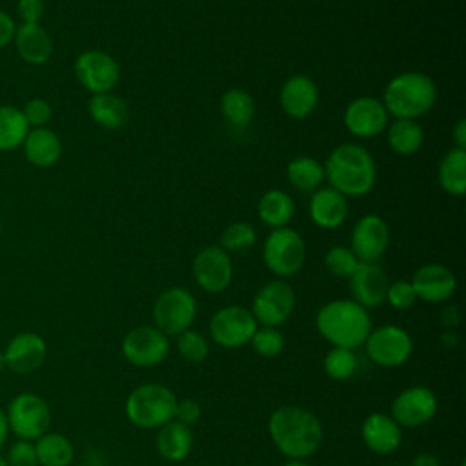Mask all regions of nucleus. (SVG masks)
I'll return each instance as SVG.
<instances>
[{
	"label": "nucleus",
	"instance_id": "obj_1",
	"mask_svg": "<svg viewBox=\"0 0 466 466\" xmlns=\"http://www.w3.org/2000/svg\"><path fill=\"white\" fill-rule=\"evenodd\" d=\"M268 431L277 450L288 459H308L322 444V424L315 413L300 406H280L269 420Z\"/></svg>",
	"mask_w": 466,
	"mask_h": 466
},
{
	"label": "nucleus",
	"instance_id": "obj_2",
	"mask_svg": "<svg viewBox=\"0 0 466 466\" xmlns=\"http://www.w3.org/2000/svg\"><path fill=\"white\" fill-rule=\"evenodd\" d=\"M317 331L337 348L355 350L371 331V317L364 306L350 299L326 302L315 317Z\"/></svg>",
	"mask_w": 466,
	"mask_h": 466
},
{
	"label": "nucleus",
	"instance_id": "obj_3",
	"mask_svg": "<svg viewBox=\"0 0 466 466\" xmlns=\"http://www.w3.org/2000/svg\"><path fill=\"white\" fill-rule=\"evenodd\" d=\"M375 175L373 157L359 144H340L329 153L324 164V177L328 178L329 187L344 197H360L371 191Z\"/></svg>",
	"mask_w": 466,
	"mask_h": 466
},
{
	"label": "nucleus",
	"instance_id": "obj_4",
	"mask_svg": "<svg viewBox=\"0 0 466 466\" xmlns=\"http://www.w3.org/2000/svg\"><path fill=\"white\" fill-rule=\"evenodd\" d=\"M437 98V89L433 80L419 71H408L393 76L386 89L382 104L388 115L395 118L415 120L426 115Z\"/></svg>",
	"mask_w": 466,
	"mask_h": 466
},
{
	"label": "nucleus",
	"instance_id": "obj_5",
	"mask_svg": "<svg viewBox=\"0 0 466 466\" xmlns=\"http://www.w3.org/2000/svg\"><path fill=\"white\" fill-rule=\"evenodd\" d=\"M175 393L158 382H147L135 388L124 404L126 417L131 424L142 430H158L173 420L177 408Z\"/></svg>",
	"mask_w": 466,
	"mask_h": 466
},
{
	"label": "nucleus",
	"instance_id": "obj_6",
	"mask_svg": "<svg viewBox=\"0 0 466 466\" xmlns=\"http://www.w3.org/2000/svg\"><path fill=\"white\" fill-rule=\"evenodd\" d=\"M9 433L16 439L36 441L51 424V408L47 400L33 391H22L15 395L5 408Z\"/></svg>",
	"mask_w": 466,
	"mask_h": 466
},
{
	"label": "nucleus",
	"instance_id": "obj_7",
	"mask_svg": "<svg viewBox=\"0 0 466 466\" xmlns=\"http://www.w3.org/2000/svg\"><path fill=\"white\" fill-rule=\"evenodd\" d=\"M262 257L271 273L277 277H291L299 273L306 262V244L295 229L288 226L277 228L268 235Z\"/></svg>",
	"mask_w": 466,
	"mask_h": 466
},
{
	"label": "nucleus",
	"instance_id": "obj_8",
	"mask_svg": "<svg viewBox=\"0 0 466 466\" xmlns=\"http://www.w3.org/2000/svg\"><path fill=\"white\" fill-rule=\"evenodd\" d=\"M197 317V300L184 288L164 289L153 304V326L173 337L189 329Z\"/></svg>",
	"mask_w": 466,
	"mask_h": 466
},
{
	"label": "nucleus",
	"instance_id": "obj_9",
	"mask_svg": "<svg viewBox=\"0 0 466 466\" xmlns=\"http://www.w3.org/2000/svg\"><path fill=\"white\" fill-rule=\"evenodd\" d=\"M257 328H258V322L255 320L251 309L238 304L220 308L218 311L213 313L209 320L211 339L218 346L228 350L248 344Z\"/></svg>",
	"mask_w": 466,
	"mask_h": 466
},
{
	"label": "nucleus",
	"instance_id": "obj_10",
	"mask_svg": "<svg viewBox=\"0 0 466 466\" xmlns=\"http://www.w3.org/2000/svg\"><path fill=\"white\" fill-rule=\"evenodd\" d=\"M366 353L371 362L382 368H397L408 360L413 350L411 337L406 329L393 324L371 328L364 340Z\"/></svg>",
	"mask_w": 466,
	"mask_h": 466
},
{
	"label": "nucleus",
	"instance_id": "obj_11",
	"mask_svg": "<svg viewBox=\"0 0 466 466\" xmlns=\"http://www.w3.org/2000/svg\"><path fill=\"white\" fill-rule=\"evenodd\" d=\"M126 360L138 368H153L169 353V337L155 326H137L122 339Z\"/></svg>",
	"mask_w": 466,
	"mask_h": 466
},
{
	"label": "nucleus",
	"instance_id": "obj_12",
	"mask_svg": "<svg viewBox=\"0 0 466 466\" xmlns=\"http://www.w3.org/2000/svg\"><path fill=\"white\" fill-rule=\"evenodd\" d=\"M295 308V291L286 280L266 282L253 299L251 313L262 326H282Z\"/></svg>",
	"mask_w": 466,
	"mask_h": 466
},
{
	"label": "nucleus",
	"instance_id": "obj_13",
	"mask_svg": "<svg viewBox=\"0 0 466 466\" xmlns=\"http://www.w3.org/2000/svg\"><path fill=\"white\" fill-rule=\"evenodd\" d=\"M73 69L80 86L93 95L111 93L120 76L116 60L100 49H89L80 53L75 60Z\"/></svg>",
	"mask_w": 466,
	"mask_h": 466
},
{
	"label": "nucleus",
	"instance_id": "obj_14",
	"mask_svg": "<svg viewBox=\"0 0 466 466\" xmlns=\"http://www.w3.org/2000/svg\"><path fill=\"white\" fill-rule=\"evenodd\" d=\"M437 413V397L426 386H411L391 400V419L400 428H419Z\"/></svg>",
	"mask_w": 466,
	"mask_h": 466
},
{
	"label": "nucleus",
	"instance_id": "obj_15",
	"mask_svg": "<svg viewBox=\"0 0 466 466\" xmlns=\"http://www.w3.org/2000/svg\"><path fill=\"white\" fill-rule=\"evenodd\" d=\"M195 282L208 293L224 291L233 279V264L228 251L220 246H208L200 249L191 266Z\"/></svg>",
	"mask_w": 466,
	"mask_h": 466
},
{
	"label": "nucleus",
	"instance_id": "obj_16",
	"mask_svg": "<svg viewBox=\"0 0 466 466\" xmlns=\"http://www.w3.org/2000/svg\"><path fill=\"white\" fill-rule=\"evenodd\" d=\"M4 359L5 370L16 375L35 373L47 357V342L36 331H20L9 339L5 344Z\"/></svg>",
	"mask_w": 466,
	"mask_h": 466
},
{
	"label": "nucleus",
	"instance_id": "obj_17",
	"mask_svg": "<svg viewBox=\"0 0 466 466\" xmlns=\"http://www.w3.org/2000/svg\"><path fill=\"white\" fill-rule=\"evenodd\" d=\"M390 244V229L379 215H364L351 231V251L359 262H377Z\"/></svg>",
	"mask_w": 466,
	"mask_h": 466
},
{
	"label": "nucleus",
	"instance_id": "obj_18",
	"mask_svg": "<svg viewBox=\"0 0 466 466\" xmlns=\"http://www.w3.org/2000/svg\"><path fill=\"white\" fill-rule=\"evenodd\" d=\"M346 129L362 138L379 135L388 126V111L382 100L375 96H359L351 100L344 111Z\"/></svg>",
	"mask_w": 466,
	"mask_h": 466
},
{
	"label": "nucleus",
	"instance_id": "obj_19",
	"mask_svg": "<svg viewBox=\"0 0 466 466\" xmlns=\"http://www.w3.org/2000/svg\"><path fill=\"white\" fill-rule=\"evenodd\" d=\"M388 286L390 282L384 269L375 262H359V266L350 277L353 300L364 306L366 309L384 302Z\"/></svg>",
	"mask_w": 466,
	"mask_h": 466
},
{
	"label": "nucleus",
	"instance_id": "obj_20",
	"mask_svg": "<svg viewBox=\"0 0 466 466\" xmlns=\"http://www.w3.org/2000/svg\"><path fill=\"white\" fill-rule=\"evenodd\" d=\"M410 282L417 299L426 302H442L450 299L457 288L453 271L442 264H426L419 268Z\"/></svg>",
	"mask_w": 466,
	"mask_h": 466
},
{
	"label": "nucleus",
	"instance_id": "obj_21",
	"mask_svg": "<svg viewBox=\"0 0 466 466\" xmlns=\"http://www.w3.org/2000/svg\"><path fill=\"white\" fill-rule=\"evenodd\" d=\"M360 437L373 453L390 455L400 446L402 428L388 413H370L360 426Z\"/></svg>",
	"mask_w": 466,
	"mask_h": 466
},
{
	"label": "nucleus",
	"instance_id": "obj_22",
	"mask_svg": "<svg viewBox=\"0 0 466 466\" xmlns=\"http://www.w3.org/2000/svg\"><path fill=\"white\" fill-rule=\"evenodd\" d=\"M319 104V87L306 75L289 76L280 89V106L291 118H306Z\"/></svg>",
	"mask_w": 466,
	"mask_h": 466
},
{
	"label": "nucleus",
	"instance_id": "obj_23",
	"mask_svg": "<svg viewBox=\"0 0 466 466\" xmlns=\"http://www.w3.org/2000/svg\"><path fill=\"white\" fill-rule=\"evenodd\" d=\"M13 44L16 55L31 66H42L53 55V38L40 24L16 25Z\"/></svg>",
	"mask_w": 466,
	"mask_h": 466
},
{
	"label": "nucleus",
	"instance_id": "obj_24",
	"mask_svg": "<svg viewBox=\"0 0 466 466\" xmlns=\"http://www.w3.org/2000/svg\"><path fill=\"white\" fill-rule=\"evenodd\" d=\"M309 215L319 228L335 229L348 217V198L333 187L315 189L309 200Z\"/></svg>",
	"mask_w": 466,
	"mask_h": 466
},
{
	"label": "nucleus",
	"instance_id": "obj_25",
	"mask_svg": "<svg viewBox=\"0 0 466 466\" xmlns=\"http://www.w3.org/2000/svg\"><path fill=\"white\" fill-rule=\"evenodd\" d=\"M24 157L35 167H51L62 155V142L58 135L46 127H31L24 144Z\"/></svg>",
	"mask_w": 466,
	"mask_h": 466
},
{
	"label": "nucleus",
	"instance_id": "obj_26",
	"mask_svg": "<svg viewBox=\"0 0 466 466\" xmlns=\"http://www.w3.org/2000/svg\"><path fill=\"white\" fill-rule=\"evenodd\" d=\"M155 446L160 457H164L166 461H171V462L184 461L193 448L191 428L173 419L158 428Z\"/></svg>",
	"mask_w": 466,
	"mask_h": 466
},
{
	"label": "nucleus",
	"instance_id": "obj_27",
	"mask_svg": "<svg viewBox=\"0 0 466 466\" xmlns=\"http://www.w3.org/2000/svg\"><path fill=\"white\" fill-rule=\"evenodd\" d=\"M87 111L93 122L104 129H120L129 120L126 102L113 93H98L89 98Z\"/></svg>",
	"mask_w": 466,
	"mask_h": 466
},
{
	"label": "nucleus",
	"instance_id": "obj_28",
	"mask_svg": "<svg viewBox=\"0 0 466 466\" xmlns=\"http://www.w3.org/2000/svg\"><path fill=\"white\" fill-rule=\"evenodd\" d=\"M38 466H69L75 457L73 442L56 431H46L35 441Z\"/></svg>",
	"mask_w": 466,
	"mask_h": 466
},
{
	"label": "nucleus",
	"instance_id": "obj_29",
	"mask_svg": "<svg viewBox=\"0 0 466 466\" xmlns=\"http://www.w3.org/2000/svg\"><path fill=\"white\" fill-rule=\"evenodd\" d=\"M258 217L269 228H284L295 215L293 198L282 189H269L258 200Z\"/></svg>",
	"mask_w": 466,
	"mask_h": 466
},
{
	"label": "nucleus",
	"instance_id": "obj_30",
	"mask_svg": "<svg viewBox=\"0 0 466 466\" xmlns=\"http://www.w3.org/2000/svg\"><path fill=\"white\" fill-rule=\"evenodd\" d=\"M439 184L450 195L461 197L466 191V149H450L439 166Z\"/></svg>",
	"mask_w": 466,
	"mask_h": 466
},
{
	"label": "nucleus",
	"instance_id": "obj_31",
	"mask_svg": "<svg viewBox=\"0 0 466 466\" xmlns=\"http://www.w3.org/2000/svg\"><path fill=\"white\" fill-rule=\"evenodd\" d=\"M29 129L31 127L25 122L20 107L9 104L0 106V151L22 147Z\"/></svg>",
	"mask_w": 466,
	"mask_h": 466
},
{
	"label": "nucleus",
	"instance_id": "obj_32",
	"mask_svg": "<svg viewBox=\"0 0 466 466\" xmlns=\"http://www.w3.org/2000/svg\"><path fill=\"white\" fill-rule=\"evenodd\" d=\"M422 142H424V133L415 120L397 118L388 127V144L397 155H402V157L413 155L420 149Z\"/></svg>",
	"mask_w": 466,
	"mask_h": 466
},
{
	"label": "nucleus",
	"instance_id": "obj_33",
	"mask_svg": "<svg viewBox=\"0 0 466 466\" xmlns=\"http://www.w3.org/2000/svg\"><path fill=\"white\" fill-rule=\"evenodd\" d=\"M220 113L228 124L235 127H244L253 120L255 102L248 91L233 87L222 95Z\"/></svg>",
	"mask_w": 466,
	"mask_h": 466
},
{
	"label": "nucleus",
	"instance_id": "obj_34",
	"mask_svg": "<svg viewBox=\"0 0 466 466\" xmlns=\"http://www.w3.org/2000/svg\"><path fill=\"white\" fill-rule=\"evenodd\" d=\"M324 178V166L313 157H297L288 164V180L302 193L315 191Z\"/></svg>",
	"mask_w": 466,
	"mask_h": 466
},
{
	"label": "nucleus",
	"instance_id": "obj_35",
	"mask_svg": "<svg viewBox=\"0 0 466 466\" xmlns=\"http://www.w3.org/2000/svg\"><path fill=\"white\" fill-rule=\"evenodd\" d=\"M357 355L353 350L333 346L324 357V371L333 380H346L357 371Z\"/></svg>",
	"mask_w": 466,
	"mask_h": 466
},
{
	"label": "nucleus",
	"instance_id": "obj_36",
	"mask_svg": "<svg viewBox=\"0 0 466 466\" xmlns=\"http://www.w3.org/2000/svg\"><path fill=\"white\" fill-rule=\"evenodd\" d=\"M257 240V233L251 224L248 222H233L229 224L222 237H220V248L228 253H242L249 249Z\"/></svg>",
	"mask_w": 466,
	"mask_h": 466
},
{
	"label": "nucleus",
	"instance_id": "obj_37",
	"mask_svg": "<svg viewBox=\"0 0 466 466\" xmlns=\"http://www.w3.org/2000/svg\"><path fill=\"white\" fill-rule=\"evenodd\" d=\"M177 350L186 362L198 364L208 357L209 346H208L206 337L200 331L189 328V329L182 331L180 335H177Z\"/></svg>",
	"mask_w": 466,
	"mask_h": 466
},
{
	"label": "nucleus",
	"instance_id": "obj_38",
	"mask_svg": "<svg viewBox=\"0 0 466 466\" xmlns=\"http://www.w3.org/2000/svg\"><path fill=\"white\" fill-rule=\"evenodd\" d=\"M324 266L326 269L339 277V279H350L355 268L359 266V258L353 255V251L346 246H333L328 249L324 257Z\"/></svg>",
	"mask_w": 466,
	"mask_h": 466
},
{
	"label": "nucleus",
	"instance_id": "obj_39",
	"mask_svg": "<svg viewBox=\"0 0 466 466\" xmlns=\"http://www.w3.org/2000/svg\"><path fill=\"white\" fill-rule=\"evenodd\" d=\"M249 342H251L253 350L260 357H266V359L277 357L284 350V337H282V333L279 331V328H271V326L257 328Z\"/></svg>",
	"mask_w": 466,
	"mask_h": 466
},
{
	"label": "nucleus",
	"instance_id": "obj_40",
	"mask_svg": "<svg viewBox=\"0 0 466 466\" xmlns=\"http://www.w3.org/2000/svg\"><path fill=\"white\" fill-rule=\"evenodd\" d=\"M22 113H24V118L25 122L29 124V127H46L47 122L51 120L53 116V109H51V104L46 100V98H40V96H35V98H29L24 107H20Z\"/></svg>",
	"mask_w": 466,
	"mask_h": 466
},
{
	"label": "nucleus",
	"instance_id": "obj_41",
	"mask_svg": "<svg viewBox=\"0 0 466 466\" xmlns=\"http://www.w3.org/2000/svg\"><path fill=\"white\" fill-rule=\"evenodd\" d=\"M384 300H388L390 306L395 308V309H410L415 304L417 295H415V289H413L411 282L395 280L388 286Z\"/></svg>",
	"mask_w": 466,
	"mask_h": 466
},
{
	"label": "nucleus",
	"instance_id": "obj_42",
	"mask_svg": "<svg viewBox=\"0 0 466 466\" xmlns=\"http://www.w3.org/2000/svg\"><path fill=\"white\" fill-rule=\"evenodd\" d=\"M9 466H38L36 459V450H35V441H25V439H16L5 457Z\"/></svg>",
	"mask_w": 466,
	"mask_h": 466
},
{
	"label": "nucleus",
	"instance_id": "obj_43",
	"mask_svg": "<svg viewBox=\"0 0 466 466\" xmlns=\"http://www.w3.org/2000/svg\"><path fill=\"white\" fill-rule=\"evenodd\" d=\"M202 415V408L195 399H180L177 400V408H175V420H178L184 426H193L198 422Z\"/></svg>",
	"mask_w": 466,
	"mask_h": 466
},
{
	"label": "nucleus",
	"instance_id": "obj_44",
	"mask_svg": "<svg viewBox=\"0 0 466 466\" xmlns=\"http://www.w3.org/2000/svg\"><path fill=\"white\" fill-rule=\"evenodd\" d=\"M16 13L22 24H40L46 15L44 0H16Z\"/></svg>",
	"mask_w": 466,
	"mask_h": 466
},
{
	"label": "nucleus",
	"instance_id": "obj_45",
	"mask_svg": "<svg viewBox=\"0 0 466 466\" xmlns=\"http://www.w3.org/2000/svg\"><path fill=\"white\" fill-rule=\"evenodd\" d=\"M15 31H16V24L13 16L0 9V49L7 47L13 42Z\"/></svg>",
	"mask_w": 466,
	"mask_h": 466
},
{
	"label": "nucleus",
	"instance_id": "obj_46",
	"mask_svg": "<svg viewBox=\"0 0 466 466\" xmlns=\"http://www.w3.org/2000/svg\"><path fill=\"white\" fill-rule=\"evenodd\" d=\"M451 135H453V140H455V144H457L455 147L466 149V122H464V118L455 124Z\"/></svg>",
	"mask_w": 466,
	"mask_h": 466
},
{
	"label": "nucleus",
	"instance_id": "obj_47",
	"mask_svg": "<svg viewBox=\"0 0 466 466\" xmlns=\"http://www.w3.org/2000/svg\"><path fill=\"white\" fill-rule=\"evenodd\" d=\"M411 466H439V461H437V457L431 455V453H419V455L413 459Z\"/></svg>",
	"mask_w": 466,
	"mask_h": 466
},
{
	"label": "nucleus",
	"instance_id": "obj_48",
	"mask_svg": "<svg viewBox=\"0 0 466 466\" xmlns=\"http://www.w3.org/2000/svg\"><path fill=\"white\" fill-rule=\"evenodd\" d=\"M457 320H459V311H457V308H455V306H448V308L444 309V313H442V322H444V326H448V328L457 326Z\"/></svg>",
	"mask_w": 466,
	"mask_h": 466
},
{
	"label": "nucleus",
	"instance_id": "obj_49",
	"mask_svg": "<svg viewBox=\"0 0 466 466\" xmlns=\"http://www.w3.org/2000/svg\"><path fill=\"white\" fill-rule=\"evenodd\" d=\"M9 435V426H7V417H5V410L0 406V450L5 446Z\"/></svg>",
	"mask_w": 466,
	"mask_h": 466
},
{
	"label": "nucleus",
	"instance_id": "obj_50",
	"mask_svg": "<svg viewBox=\"0 0 466 466\" xmlns=\"http://www.w3.org/2000/svg\"><path fill=\"white\" fill-rule=\"evenodd\" d=\"M284 466H311V464H308L306 459H288Z\"/></svg>",
	"mask_w": 466,
	"mask_h": 466
},
{
	"label": "nucleus",
	"instance_id": "obj_51",
	"mask_svg": "<svg viewBox=\"0 0 466 466\" xmlns=\"http://www.w3.org/2000/svg\"><path fill=\"white\" fill-rule=\"evenodd\" d=\"M5 370V359H4V351L0 350V373Z\"/></svg>",
	"mask_w": 466,
	"mask_h": 466
},
{
	"label": "nucleus",
	"instance_id": "obj_52",
	"mask_svg": "<svg viewBox=\"0 0 466 466\" xmlns=\"http://www.w3.org/2000/svg\"><path fill=\"white\" fill-rule=\"evenodd\" d=\"M0 466H9V464H7V461H5V457H4V455H0Z\"/></svg>",
	"mask_w": 466,
	"mask_h": 466
},
{
	"label": "nucleus",
	"instance_id": "obj_53",
	"mask_svg": "<svg viewBox=\"0 0 466 466\" xmlns=\"http://www.w3.org/2000/svg\"><path fill=\"white\" fill-rule=\"evenodd\" d=\"M0 231H2V217H0Z\"/></svg>",
	"mask_w": 466,
	"mask_h": 466
}]
</instances>
